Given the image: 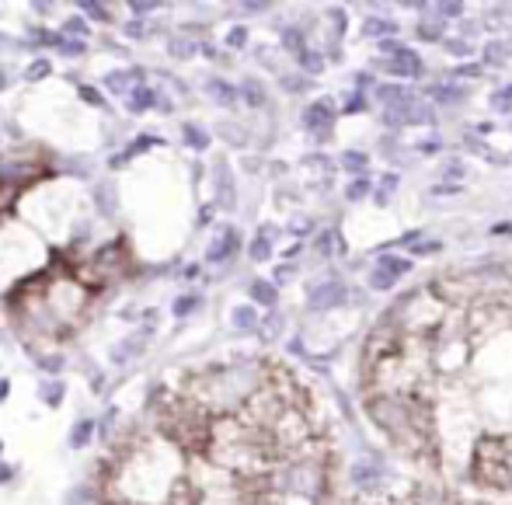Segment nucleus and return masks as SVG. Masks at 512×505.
<instances>
[{
    "mask_svg": "<svg viewBox=\"0 0 512 505\" xmlns=\"http://www.w3.org/2000/svg\"><path fill=\"white\" fill-rule=\"evenodd\" d=\"M474 478L481 485L492 488H509V474H506V439L502 436H485L474 450Z\"/></svg>",
    "mask_w": 512,
    "mask_h": 505,
    "instance_id": "f257e3e1",
    "label": "nucleus"
},
{
    "mask_svg": "<svg viewBox=\"0 0 512 505\" xmlns=\"http://www.w3.org/2000/svg\"><path fill=\"white\" fill-rule=\"evenodd\" d=\"M401 307H405V321L411 328H432V324L439 321V300L432 297L429 290H418L415 297H408Z\"/></svg>",
    "mask_w": 512,
    "mask_h": 505,
    "instance_id": "f03ea898",
    "label": "nucleus"
},
{
    "mask_svg": "<svg viewBox=\"0 0 512 505\" xmlns=\"http://www.w3.org/2000/svg\"><path fill=\"white\" fill-rule=\"evenodd\" d=\"M28 185H35L32 182V171H21V175H7V178H0V213H7V209H14V202H18L21 192L28 189Z\"/></svg>",
    "mask_w": 512,
    "mask_h": 505,
    "instance_id": "7ed1b4c3",
    "label": "nucleus"
},
{
    "mask_svg": "<svg viewBox=\"0 0 512 505\" xmlns=\"http://www.w3.org/2000/svg\"><path fill=\"white\" fill-rule=\"evenodd\" d=\"M338 303H345V286L342 283H324V286H317V290L310 293V307H314V310L338 307Z\"/></svg>",
    "mask_w": 512,
    "mask_h": 505,
    "instance_id": "20e7f679",
    "label": "nucleus"
},
{
    "mask_svg": "<svg viewBox=\"0 0 512 505\" xmlns=\"http://www.w3.org/2000/svg\"><path fill=\"white\" fill-rule=\"evenodd\" d=\"M380 478H384V464H380V460H359V464L352 467V481H356L359 488H373Z\"/></svg>",
    "mask_w": 512,
    "mask_h": 505,
    "instance_id": "39448f33",
    "label": "nucleus"
},
{
    "mask_svg": "<svg viewBox=\"0 0 512 505\" xmlns=\"http://www.w3.org/2000/svg\"><path fill=\"white\" fill-rule=\"evenodd\" d=\"M391 74H398V77H418V74H422V60H418L415 53H408V49H401V53L391 60Z\"/></svg>",
    "mask_w": 512,
    "mask_h": 505,
    "instance_id": "423d86ee",
    "label": "nucleus"
},
{
    "mask_svg": "<svg viewBox=\"0 0 512 505\" xmlns=\"http://www.w3.org/2000/svg\"><path fill=\"white\" fill-rule=\"evenodd\" d=\"M307 126L314 129V133H328V126H331V119H335V112H331L328 105H324V101H317V105H310L307 108Z\"/></svg>",
    "mask_w": 512,
    "mask_h": 505,
    "instance_id": "0eeeda50",
    "label": "nucleus"
},
{
    "mask_svg": "<svg viewBox=\"0 0 512 505\" xmlns=\"http://www.w3.org/2000/svg\"><path fill=\"white\" fill-rule=\"evenodd\" d=\"M429 95L439 105H457V101H464V88H457V84H432Z\"/></svg>",
    "mask_w": 512,
    "mask_h": 505,
    "instance_id": "6e6552de",
    "label": "nucleus"
},
{
    "mask_svg": "<svg viewBox=\"0 0 512 505\" xmlns=\"http://www.w3.org/2000/svg\"><path fill=\"white\" fill-rule=\"evenodd\" d=\"M418 35L429 42H436L439 35H443V18H436V14H425L422 25H418Z\"/></svg>",
    "mask_w": 512,
    "mask_h": 505,
    "instance_id": "1a4fd4ad",
    "label": "nucleus"
},
{
    "mask_svg": "<svg viewBox=\"0 0 512 505\" xmlns=\"http://www.w3.org/2000/svg\"><path fill=\"white\" fill-rule=\"evenodd\" d=\"M377 98L384 101L387 108H394V105H401V101L408 98V91H405V88H394V84H380V88H377Z\"/></svg>",
    "mask_w": 512,
    "mask_h": 505,
    "instance_id": "9d476101",
    "label": "nucleus"
},
{
    "mask_svg": "<svg viewBox=\"0 0 512 505\" xmlns=\"http://www.w3.org/2000/svg\"><path fill=\"white\" fill-rule=\"evenodd\" d=\"M380 269H384V272H391V276L398 279V276H405V272L411 269V262H408V258H394V255H384V258H380Z\"/></svg>",
    "mask_w": 512,
    "mask_h": 505,
    "instance_id": "9b49d317",
    "label": "nucleus"
},
{
    "mask_svg": "<svg viewBox=\"0 0 512 505\" xmlns=\"http://www.w3.org/2000/svg\"><path fill=\"white\" fill-rule=\"evenodd\" d=\"M370 286H373V290H391V286H394V276H391V272H384V269L377 265V269H373V276H370Z\"/></svg>",
    "mask_w": 512,
    "mask_h": 505,
    "instance_id": "f8f14e48",
    "label": "nucleus"
},
{
    "mask_svg": "<svg viewBox=\"0 0 512 505\" xmlns=\"http://www.w3.org/2000/svg\"><path fill=\"white\" fill-rule=\"evenodd\" d=\"M251 293H255L258 303H276V290H272L269 283H255L251 286Z\"/></svg>",
    "mask_w": 512,
    "mask_h": 505,
    "instance_id": "ddd939ff",
    "label": "nucleus"
},
{
    "mask_svg": "<svg viewBox=\"0 0 512 505\" xmlns=\"http://www.w3.org/2000/svg\"><path fill=\"white\" fill-rule=\"evenodd\" d=\"M366 32H370V35H387V39H391L394 25H391V21H377V18H373V21H366Z\"/></svg>",
    "mask_w": 512,
    "mask_h": 505,
    "instance_id": "4468645a",
    "label": "nucleus"
},
{
    "mask_svg": "<svg viewBox=\"0 0 512 505\" xmlns=\"http://www.w3.org/2000/svg\"><path fill=\"white\" fill-rule=\"evenodd\" d=\"M495 112H512V88H506V91H499V95H495Z\"/></svg>",
    "mask_w": 512,
    "mask_h": 505,
    "instance_id": "2eb2a0df",
    "label": "nucleus"
},
{
    "mask_svg": "<svg viewBox=\"0 0 512 505\" xmlns=\"http://www.w3.org/2000/svg\"><path fill=\"white\" fill-rule=\"evenodd\" d=\"M366 192H370V182H366V178H356V182L349 185V199H363Z\"/></svg>",
    "mask_w": 512,
    "mask_h": 505,
    "instance_id": "dca6fc26",
    "label": "nucleus"
},
{
    "mask_svg": "<svg viewBox=\"0 0 512 505\" xmlns=\"http://www.w3.org/2000/svg\"><path fill=\"white\" fill-rule=\"evenodd\" d=\"M300 60H304V67L310 70V74H317V70L324 67V60L317 53H300Z\"/></svg>",
    "mask_w": 512,
    "mask_h": 505,
    "instance_id": "f3484780",
    "label": "nucleus"
},
{
    "mask_svg": "<svg viewBox=\"0 0 512 505\" xmlns=\"http://www.w3.org/2000/svg\"><path fill=\"white\" fill-rule=\"evenodd\" d=\"M342 161H345V168H349V171H363L366 168V157L363 154H345Z\"/></svg>",
    "mask_w": 512,
    "mask_h": 505,
    "instance_id": "a211bd4d",
    "label": "nucleus"
},
{
    "mask_svg": "<svg viewBox=\"0 0 512 505\" xmlns=\"http://www.w3.org/2000/svg\"><path fill=\"white\" fill-rule=\"evenodd\" d=\"M436 11L443 18H457V14H464V4H436Z\"/></svg>",
    "mask_w": 512,
    "mask_h": 505,
    "instance_id": "6ab92c4d",
    "label": "nucleus"
},
{
    "mask_svg": "<svg viewBox=\"0 0 512 505\" xmlns=\"http://www.w3.org/2000/svg\"><path fill=\"white\" fill-rule=\"evenodd\" d=\"M446 49H450V53H457V56H467V53H471V42L453 39V42H446Z\"/></svg>",
    "mask_w": 512,
    "mask_h": 505,
    "instance_id": "aec40b11",
    "label": "nucleus"
},
{
    "mask_svg": "<svg viewBox=\"0 0 512 505\" xmlns=\"http://www.w3.org/2000/svg\"><path fill=\"white\" fill-rule=\"evenodd\" d=\"M377 46H380V53H391V56H398L401 49H405L398 39H384V42H377Z\"/></svg>",
    "mask_w": 512,
    "mask_h": 505,
    "instance_id": "412c9836",
    "label": "nucleus"
},
{
    "mask_svg": "<svg viewBox=\"0 0 512 505\" xmlns=\"http://www.w3.org/2000/svg\"><path fill=\"white\" fill-rule=\"evenodd\" d=\"M394 189H398V178L387 175V178H384V192H377V199H380V202H387V196H391Z\"/></svg>",
    "mask_w": 512,
    "mask_h": 505,
    "instance_id": "4be33fe9",
    "label": "nucleus"
},
{
    "mask_svg": "<svg viewBox=\"0 0 512 505\" xmlns=\"http://www.w3.org/2000/svg\"><path fill=\"white\" fill-rule=\"evenodd\" d=\"M457 74H460V77H478V74H481V67H478V63H467V67H460Z\"/></svg>",
    "mask_w": 512,
    "mask_h": 505,
    "instance_id": "5701e85b",
    "label": "nucleus"
},
{
    "mask_svg": "<svg viewBox=\"0 0 512 505\" xmlns=\"http://www.w3.org/2000/svg\"><path fill=\"white\" fill-rule=\"evenodd\" d=\"M251 255H255V258H265V255H269V241H255V248H251Z\"/></svg>",
    "mask_w": 512,
    "mask_h": 505,
    "instance_id": "b1692460",
    "label": "nucleus"
},
{
    "mask_svg": "<svg viewBox=\"0 0 512 505\" xmlns=\"http://www.w3.org/2000/svg\"><path fill=\"white\" fill-rule=\"evenodd\" d=\"M251 321H255V314H251V310H237V324H244V328H248Z\"/></svg>",
    "mask_w": 512,
    "mask_h": 505,
    "instance_id": "393cba45",
    "label": "nucleus"
},
{
    "mask_svg": "<svg viewBox=\"0 0 512 505\" xmlns=\"http://www.w3.org/2000/svg\"><path fill=\"white\" fill-rule=\"evenodd\" d=\"M286 46H290V49H300V35H297V32H286Z\"/></svg>",
    "mask_w": 512,
    "mask_h": 505,
    "instance_id": "a878e982",
    "label": "nucleus"
},
{
    "mask_svg": "<svg viewBox=\"0 0 512 505\" xmlns=\"http://www.w3.org/2000/svg\"><path fill=\"white\" fill-rule=\"evenodd\" d=\"M345 108H349V112H359V108H363V98L356 95V101H349V105H345Z\"/></svg>",
    "mask_w": 512,
    "mask_h": 505,
    "instance_id": "bb28decb",
    "label": "nucleus"
}]
</instances>
